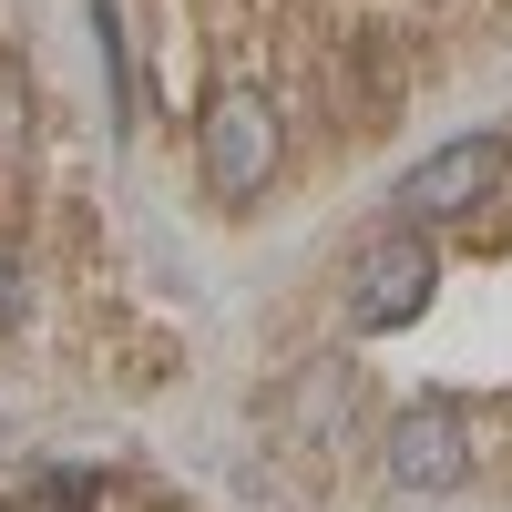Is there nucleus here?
I'll list each match as a JSON object with an SVG mask.
<instances>
[{
	"instance_id": "nucleus-1",
	"label": "nucleus",
	"mask_w": 512,
	"mask_h": 512,
	"mask_svg": "<svg viewBox=\"0 0 512 512\" xmlns=\"http://www.w3.org/2000/svg\"><path fill=\"white\" fill-rule=\"evenodd\" d=\"M502 175H512V134H451L441 154H420L410 175L390 185V226L431 236V226H451V216H472V205H492Z\"/></svg>"
},
{
	"instance_id": "nucleus-2",
	"label": "nucleus",
	"mask_w": 512,
	"mask_h": 512,
	"mask_svg": "<svg viewBox=\"0 0 512 512\" xmlns=\"http://www.w3.org/2000/svg\"><path fill=\"white\" fill-rule=\"evenodd\" d=\"M379 472H390V492H461L472 482V420H461L451 400H410L390 410V431H379Z\"/></svg>"
},
{
	"instance_id": "nucleus-3",
	"label": "nucleus",
	"mask_w": 512,
	"mask_h": 512,
	"mask_svg": "<svg viewBox=\"0 0 512 512\" xmlns=\"http://www.w3.org/2000/svg\"><path fill=\"white\" fill-rule=\"evenodd\" d=\"M277 175V103L256 93V82H216V103H205V185L226 205L267 195Z\"/></svg>"
},
{
	"instance_id": "nucleus-4",
	"label": "nucleus",
	"mask_w": 512,
	"mask_h": 512,
	"mask_svg": "<svg viewBox=\"0 0 512 512\" xmlns=\"http://www.w3.org/2000/svg\"><path fill=\"white\" fill-rule=\"evenodd\" d=\"M431 287H441L431 236L390 226L379 246H359V267H349V318H359V328H410L420 308H431Z\"/></svg>"
},
{
	"instance_id": "nucleus-5",
	"label": "nucleus",
	"mask_w": 512,
	"mask_h": 512,
	"mask_svg": "<svg viewBox=\"0 0 512 512\" xmlns=\"http://www.w3.org/2000/svg\"><path fill=\"white\" fill-rule=\"evenodd\" d=\"M349 369H338V359H318L308 379H287V400H277V420H287V431H308V441H338V431H349Z\"/></svg>"
},
{
	"instance_id": "nucleus-6",
	"label": "nucleus",
	"mask_w": 512,
	"mask_h": 512,
	"mask_svg": "<svg viewBox=\"0 0 512 512\" xmlns=\"http://www.w3.org/2000/svg\"><path fill=\"white\" fill-rule=\"evenodd\" d=\"M93 41H103V72H113V113H134V52H123V11L93 0Z\"/></svg>"
},
{
	"instance_id": "nucleus-7",
	"label": "nucleus",
	"mask_w": 512,
	"mask_h": 512,
	"mask_svg": "<svg viewBox=\"0 0 512 512\" xmlns=\"http://www.w3.org/2000/svg\"><path fill=\"white\" fill-rule=\"evenodd\" d=\"M0 154H21V82L0 72Z\"/></svg>"
},
{
	"instance_id": "nucleus-8",
	"label": "nucleus",
	"mask_w": 512,
	"mask_h": 512,
	"mask_svg": "<svg viewBox=\"0 0 512 512\" xmlns=\"http://www.w3.org/2000/svg\"><path fill=\"white\" fill-rule=\"evenodd\" d=\"M11 318H21V256L0 246V328H11Z\"/></svg>"
}]
</instances>
